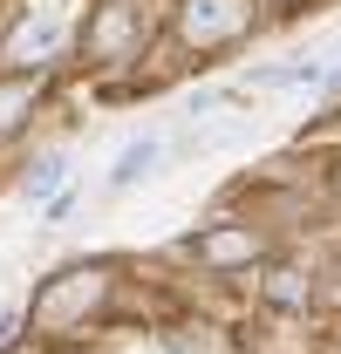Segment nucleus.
I'll list each match as a JSON object with an SVG mask.
<instances>
[{
  "label": "nucleus",
  "mask_w": 341,
  "mask_h": 354,
  "mask_svg": "<svg viewBox=\"0 0 341 354\" xmlns=\"http://www.w3.org/2000/svg\"><path fill=\"white\" fill-rule=\"evenodd\" d=\"M69 41H76V0H28V7L14 14V28L0 35V68L42 75Z\"/></svg>",
  "instance_id": "2"
},
{
  "label": "nucleus",
  "mask_w": 341,
  "mask_h": 354,
  "mask_svg": "<svg viewBox=\"0 0 341 354\" xmlns=\"http://www.w3.org/2000/svg\"><path fill=\"white\" fill-rule=\"evenodd\" d=\"M110 286H116V266H110V259H96V266H62L55 279H42V293H35L28 320L48 327V334H82L89 320L103 313Z\"/></svg>",
  "instance_id": "1"
},
{
  "label": "nucleus",
  "mask_w": 341,
  "mask_h": 354,
  "mask_svg": "<svg viewBox=\"0 0 341 354\" xmlns=\"http://www.w3.org/2000/svg\"><path fill=\"white\" fill-rule=\"evenodd\" d=\"M143 48V7L137 0H96L82 21V62L89 68H116Z\"/></svg>",
  "instance_id": "4"
},
{
  "label": "nucleus",
  "mask_w": 341,
  "mask_h": 354,
  "mask_svg": "<svg viewBox=\"0 0 341 354\" xmlns=\"http://www.w3.org/2000/svg\"><path fill=\"white\" fill-rule=\"evenodd\" d=\"M314 82H328L321 62H280V68H253L246 75V88H314Z\"/></svg>",
  "instance_id": "8"
},
{
  "label": "nucleus",
  "mask_w": 341,
  "mask_h": 354,
  "mask_svg": "<svg viewBox=\"0 0 341 354\" xmlns=\"http://www.w3.org/2000/svg\"><path fill=\"white\" fill-rule=\"evenodd\" d=\"M273 7H300V0H273Z\"/></svg>",
  "instance_id": "12"
},
{
  "label": "nucleus",
  "mask_w": 341,
  "mask_h": 354,
  "mask_svg": "<svg viewBox=\"0 0 341 354\" xmlns=\"http://www.w3.org/2000/svg\"><path fill=\"white\" fill-rule=\"evenodd\" d=\"M314 300V279L300 272V266H273L266 272V307H280V313H300Z\"/></svg>",
  "instance_id": "7"
},
{
  "label": "nucleus",
  "mask_w": 341,
  "mask_h": 354,
  "mask_svg": "<svg viewBox=\"0 0 341 354\" xmlns=\"http://www.w3.org/2000/svg\"><path fill=\"white\" fill-rule=\"evenodd\" d=\"M328 184H335V198H341V157H335V171H328Z\"/></svg>",
  "instance_id": "11"
},
{
  "label": "nucleus",
  "mask_w": 341,
  "mask_h": 354,
  "mask_svg": "<svg viewBox=\"0 0 341 354\" xmlns=\"http://www.w3.org/2000/svg\"><path fill=\"white\" fill-rule=\"evenodd\" d=\"M259 28V0H177L170 7V41L184 55H225Z\"/></svg>",
  "instance_id": "3"
},
{
  "label": "nucleus",
  "mask_w": 341,
  "mask_h": 354,
  "mask_svg": "<svg viewBox=\"0 0 341 354\" xmlns=\"http://www.w3.org/2000/svg\"><path fill=\"white\" fill-rule=\"evenodd\" d=\"M55 184H62V157H42V164L28 171V198H48Z\"/></svg>",
  "instance_id": "10"
},
{
  "label": "nucleus",
  "mask_w": 341,
  "mask_h": 354,
  "mask_svg": "<svg viewBox=\"0 0 341 354\" xmlns=\"http://www.w3.org/2000/svg\"><path fill=\"white\" fill-rule=\"evenodd\" d=\"M150 164H157V136H143V143H130L123 157H116V171H110V191H130V184H137V177L150 171Z\"/></svg>",
  "instance_id": "9"
},
{
  "label": "nucleus",
  "mask_w": 341,
  "mask_h": 354,
  "mask_svg": "<svg viewBox=\"0 0 341 354\" xmlns=\"http://www.w3.org/2000/svg\"><path fill=\"white\" fill-rule=\"evenodd\" d=\"M184 252H191L198 266H212V272H239V266H259V259H266V232H259V225L225 218V225L191 232V239H184Z\"/></svg>",
  "instance_id": "5"
},
{
  "label": "nucleus",
  "mask_w": 341,
  "mask_h": 354,
  "mask_svg": "<svg viewBox=\"0 0 341 354\" xmlns=\"http://www.w3.org/2000/svg\"><path fill=\"white\" fill-rule=\"evenodd\" d=\"M42 102H48V75H14V68H0V143L28 130Z\"/></svg>",
  "instance_id": "6"
}]
</instances>
